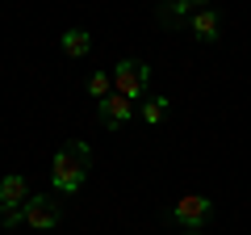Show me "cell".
<instances>
[{"label":"cell","mask_w":251,"mask_h":235,"mask_svg":"<svg viewBox=\"0 0 251 235\" xmlns=\"http://www.w3.org/2000/svg\"><path fill=\"white\" fill-rule=\"evenodd\" d=\"M147 88H151V67H147L143 59H122V63L113 67V92L138 101Z\"/></svg>","instance_id":"cell-3"},{"label":"cell","mask_w":251,"mask_h":235,"mask_svg":"<svg viewBox=\"0 0 251 235\" xmlns=\"http://www.w3.org/2000/svg\"><path fill=\"white\" fill-rule=\"evenodd\" d=\"M92 168V147L88 143H63L59 151H54V168H50V181L59 193H75L84 185V176H88Z\"/></svg>","instance_id":"cell-1"},{"label":"cell","mask_w":251,"mask_h":235,"mask_svg":"<svg viewBox=\"0 0 251 235\" xmlns=\"http://www.w3.org/2000/svg\"><path fill=\"white\" fill-rule=\"evenodd\" d=\"M63 55H72V59H84V55H92V34L88 29H67L63 34Z\"/></svg>","instance_id":"cell-8"},{"label":"cell","mask_w":251,"mask_h":235,"mask_svg":"<svg viewBox=\"0 0 251 235\" xmlns=\"http://www.w3.org/2000/svg\"><path fill=\"white\" fill-rule=\"evenodd\" d=\"M130 114H134V101L122 97V92H109L105 101H97V118H100L105 130H122L130 122Z\"/></svg>","instance_id":"cell-5"},{"label":"cell","mask_w":251,"mask_h":235,"mask_svg":"<svg viewBox=\"0 0 251 235\" xmlns=\"http://www.w3.org/2000/svg\"><path fill=\"white\" fill-rule=\"evenodd\" d=\"M188 4H201V9H205V4H209V0H188Z\"/></svg>","instance_id":"cell-11"},{"label":"cell","mask_w":251,"mask_h":235,"mask_svg":"<svg viewBox=\"0 0 251 235\" xmlns=\"http://www.w3.org/2000/svg\"><path fill=\"white\" fill-rule=\"evenodd\" d=\"M172 218H176L184 231H201V223L209 218V198H201V193H188V198H180L176 206H172Z\"/></svg>","instance_id":"cell-6"},{"label":"cell","mask_w":251,"mask_h":235,"mask_svg":"<svg viewBox=\"0 0 251 235\" xmlns=\"http://www.w3.org/2000/svg\"><path fill=\"white\" fill-rule=\"evenodd\" d=\"M63 218V206L54 193H29V202L17 210V223L34 227V231H50V227H59Z\"/></svg>","instance_id":"cell-2"},{"label":"cell","mask_w":251,"mask_h":235,"mask_svg":"<svg viewBox=\"0 0 251 235\" xmlns=\"http://www.w3.org/2000/svg\"><path fill=\"white\" fill-rule=\"evenodd\" d=\"M163 118H168V97H147L143 101V122L147 126H159Z\"/></svg>","instance_id":"cell-9"},{"label":"cell","mask_w":251,"mask_h":235,"mask_svg":"<svg viewBox=\"0 0 251 235\" xmlns=\"http://www.w3.org/2000/svg\"><path fill=\"white\" fill-rule=\"evenodd\" d=\"M29 202V185L25 176H17V172H9L4 181H0V210H4V223H17V210Z\"/></svg>","instance_id":"cell-4"},{"label":"cell","mask_w":251,"mask_h":235,"mask_svg":"<svg viewBox=\"0 0 251 235\" xmlns=\"http://www.w3.org/2000/svg\"><path fill=\"white\" fill-rule=\"evenodd\" d=\"M88 92H92L97 101H105L109 92H113V76H109V72H92V76H88Z\"/></svg>","instance_id":"cell-10"},{"label":"cell","mask_w":251,"mask_h":235,"mask_svg":"<svg viewBox=\"0 0 251 235\" xmlns=\"http://www.w3.org/2000/svg\"><path fill=\"white\" fill-rule=\"evenodd\" d=\"M188 34L197 38V42H218V34H222V13H218L214 4L197 9L193 17H188Z\"/></svg>","instance_id":"cell-7"},{"label":"cell","mask_w":251,"mask_h":235,"mask_svg":"<svg viewBox=\"0 0 251 235\" xmlns=\"http://www.w3.org/2000/svg\"><path fill=\"white\" fill-rule=\"evenodd\" d=\"M188 235H201V231H188Z\"/></svg>","instance_id":"cell-12"}]
</instances>
